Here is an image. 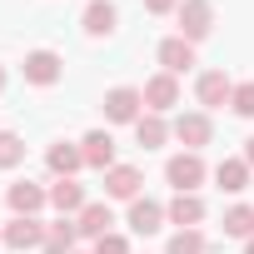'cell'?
<instances>
[{
  "instance_id": "1",
  "label": "cell",
  "mask_w": 254,
  "mask_h": 254,
  "mask_svg": "<svg viewBox=\"0 0 254 254\" xmlns=\"http://www.w3.org/2000/svg\"><path fill=\"white\" fill-rule=\"evenodd\" d=\"M165 180H170V190H175V194H199V185L209 180V165H204V155L180 150V155H170V160H165Z\"/></svg>"
},
{
  "instance_id": "2",
  "label": "cell",
  "mask_w": 254,
  "mask_h": 254,
  "mask_svg": "<svg viewBox=\"0 0 254 254\" xmlns=\"http://www.w3.org/2000/svg\"><path fill=\"white\" fill-rule=\"evenodd\" d=\"M20 75H25V85H35V90H50V85H60V80H65V55H60V50H50V45H40V50H25V60H20Z\"/></svg>"
},
{
  "instance_id": "3",
  "label": "cell",
  "mask_w": 254,
  "mask_h": 254,
  "mask_svg": "<svg viewBox=\"0 0 254 254\" xmlns=\"http://www.w3.org/2000/svg\"><path fill=\"white\" fill-rule=\"evenodd\" d=\"M170 135L185 145V150H204V145H214V115L209 110H180L175 120H170Z\"/></svg>"
},
{
  "instance_id": "4",
  "label": "cell",
  "mask_w": 254,
  "mask_h": 254,
  "mask_svg": "<svg viewBox=\"0 0 254 254\" xmlns=\"http://www.w3.org/2000/svg\"><path fill=\"white\" fill-rule=\"evenodd\" d=\"M100 110H105V125H135L145 115V90L140 85H115V90H105Z\"/></svg>"
},
{
  "instance_id": "5",
  "label": "cell",
  "mask_w": 254,
  "mask_h": 254,
  "mask_svg": "<svg viewBox=\"0 0 254 254\" xmlns=\"http://www.w3.org/2000/svg\"><path fill=\"white\" fill-rule=\"evenodd\" d=\"M175 20H180L175 35H185L190 45L209 40V35H214V0H185V5L175 10Z\"/></svg>"
},
{
  "instance_id": "6",
  "label": "cell",
  "mask_w": 254,
  "mask_h": 254,
  "mask_svg": "<svg viewBox=\"0 0 254 254\" xmlns=\"http://www.w3.org/2000/svg\"><path fill=\"white\" fill-rule=\"evenodd\" d=\"M0 244L15 249V254H30V249H45V219H25V214H10L0 224Z\"/></svg>"
},
{
  "instance_id": "7",
  "label": "cell",
  "mask_w": 254,
  "mask_h": 254,
  "mask_svg": "<svg viewBox=\"0 0 254 254\" xmlns=\"http://www.w3.org/2000/svg\"><path fill=\"white\" fill-rule=\"evenodd\" d=\"M140 90H145V110H150V115H170V110L185 100V90H180V75H170V70L150 75Z\"/></svg>"
},
{
  "instance_id": "8",
  "label": "cell",
  "mask_w": 254,
  "mask_h": 254,
  "mask_svg": "<svg viewBox=\"0 0 254 254\" xmlns=\"http://www.w3.org/2000/svg\"><path fill=\"white\" fill-rule=\"evenodd\" d=\"M229 95H234V80L224 70H199L194 75V105L199 110H219V105H229Z\"/></svg>"
},
{
  "instance_id": "9",
  "label": "cell",
  "mask_w": 254,
  "mask_h": 254,
  "mask_svg": "<svg viewBox=\"0 0 254 254\" xmlns=\"http://www.w3.org/2000/svg\"><path fill=\"white\" fill-rule=\"evenodd\" d=\"M5 204H10V214L40 219V209L50 204V190H45V185H35V180H15V185L5 190Z\"/></svg>"
},
{
  "instance_id": "10",
  "label": "cell",
  "mask_w": 254,
  "mask_h": 254,
  "mask_svg": "<svg viewBox=\"0 0 254 254\" xmlns=\"http://www.w3.org/2000/svg\"><path fill=\"white\" fill-rule=\"evenodd\" d=\"M75 229H80V239H105V234H115V209H110V199H90L80 214H75Z\"/></svg>"
},
{
  "instance_id": "11",
  "label": "cell",
  "mask_w": 254,
  "mask_h": 254,
  "mask_svg": "<svg viewBox=\"0 0 254 254\" xmlns=\"http://www.w3.org/2000/svg\"><path fill=\"white\" fill-rule=\"evenodd\" d=\"M140 190H145V170L140 165H115V170H105V199H140Z\"/></svg>"
},
{
  "instance_id": "12",
  "label": "cell",
  "mask_w": 254,
  "mask_h": 254,
  "mask_svg": "<svg viewBox=\"0 0 254 254\" xmlns=\"http://www.w3.org/2000/svg\"><path fill=\"white\" fill-rule=\"evenodd\" d=\"M80 30H85L90 40H110V35L120 30V10H115V0H90L85 15H80Z\"/></svg>"
},
{
  "instance_id": "13",
  "label": "cell",
  "mask_w": 254,
  "mask_h": 254,
  "mask_svg": "<svg viewBox=\"0 0 254 254\" xmlns=\"http://www.w3.org/2000/svg\"><path fill=\"white\" fill-rule=\"evenodd\" d=\"M125 224H130L135 234H160L170 219H165V204H160V199L140 194V199H130V214H125Z\"/></svg>"
},
{
  "instance_id": "14",
  "label": "cell",
  "mask_w": 254,
  "mask_h": 254,
  "mask_svg": "<svg viewBox=\"0 0 254 254\" xmlns=\"http://www.w3.org/2000/svg\"><path fill=\"white\" fill-rule=\"evenodd\" d=\"M155 60H160V70L185 75V70H194V45H190L185 35H165V40L155 45Z\"/></svg>"
},
{
  "instance_id": "15",
  "label": "cell",
  "mask_w": 254,
  "mask_h": 254,
  "mask_svg": "<svg viewBox=\"0 0 254 254\" xmlns=\"http://www.w3.org/2000/svg\"><path fill=\"white\" fill-rule=\"evenodd\" d=\"M80 155H85V170H115L120 160H115V135L110 130H90L85 140H80Z\"/></svg>"
},
{
  "instance_id": "16",
  "label": "cell",
  "mask_w": 254,
  "mask_h": 254,
  "mask_svg": "<svg viewBox=\"0 0 254 254\" xmlns=\"http://www.w3.org/2000/svg\"><path fill=\"white\" fill-rule=\"evenodd\" d=\"M45 170L55 175V180H75L80 170H85V155H80V140L70 145V140H55L50 150H45Z\"/></svg>"
},
{
  "instance_id": "17",
  "label": "cell",
  "mask_w": 254,
  "mask_h": 254,
  "mask_svg": "<svg viewBox=\"0 0 254 254\" xmlns=\"http://www.w3.org/2000/svg\"><path fill=\"white\" fill-rule=\"evenodd\" d=\"M209 175H214V185H219L224 194H244V190H249V180H254V170L244 165V155H224Z\"/></svg>"
},
{
  "instance_id": "18",
  "label": "cell",
  "mask_w": 254,
  "mask_h": 254,
  "mask_svg": "<svg viewBox=\"0 0 254 254\" xmlns=\"http://www.w3.org/2000/svg\"><path fill=\"white\" fill-rule=\"evenodd\" d=\"M204 214H209V204H204L199 194H175V199L165 204V219H170L175 229H199Z\"/></svg>"
},
{
  "instance_id": "19",
  "label": "cell",
  "mask_w": 254,
  "mask_h": 254,
  "mask_svg": "<svg viewBox=\"0 0 254 254\" xmlns=\"http://www.w3.org/2000/svg\"><path fill=\"white\" fill-rule=\"evenodd\" d=\"M130 130H135V145H140V150H165V145L175 140V135H170V120H165V115H150V110L130 125Z\"/></svg>"
},
{
  "instance_id": "20",
  "label": "cell",
  "mask_w": 254,
  "mask_h": 254,
  "mask_svg": "<svg viewBox=\"0 0 254 254\" xmlns=\"http://www.w3.org/2000/svg\"><path fill=\"white\" fill-rule=\"evenodd\" d=\"M50 204H55L60 214H70V219H75V214L90 204V194H85V185H80V180H55V185H50Z\"/></svg>"
},
{
  "instance_id": "21",
  "label": "cell",
  "mask_w": 254,
  "mask_h": 254,
  "mask_svg": "<svg viewBox=\"0 0 254 254\" xmlns=\"http://www.w3.org/2000/svg\"><path fill=\"white\" fill-rule=\"evenodd\" d=\"M80 249V229L70 214H60L55 224H45V254H75Z\"/></svg>"
},
{
  "instance_id": "22",
  "label": "cell",
  "mask_w": 254,
  "mask_h": 254,
  "mask_svg": "<svg viewBox=\"0 0 254 254\" xmlns=\"http://www.w3.org/2000/svg\"><path fill=\"white\" fill-rule=\"evenodd\" d=\"M224 234H229V239H249V234H254V204H244V199L229 204V209H224Z\"/></svg>"
},
{
  "instance_id": "23",
  "label": "cell",
  "mask_w": 254,
  "mask_h": 254,
  "mask_svg": "<svg viewBox=\"0 0 254 254\" xmlns=\"http://www.w3.org/2000/svg\"><path fill=\"white\" fill-rule=\"evenodd\" d=\"M165 254H209V239H204V229H175Z\"/></svg>"
},
{
  "instance_id": "24",
  "label": "cell",
  "mask_w": 254,
  "mask_h": 254,
  "mask_svg": "<svg viewBox=\"0 0 254 254\" xmlns=\"http://www.w3.org/2000/svg\"><path fill=\"white\" fill-rule=\"evenodd\" d=\"M25 160V140L15 130H0V170H15Z\"/></svg>"
},
{
  "instance_id": "25",
  "label": "cell",
  "mask_w": 254,
  "mask_h": 254,
  "mask_svg": "<svg viewBox=\"0 0 254 254\" xmlns=\"http://www.w3.org/2000/svg\"><path fill=\"white\" fill-rule=\"evenodd\" d=\"M229 110L239 120H254V80H234V95H229Z\"/></svg>"
},
{
  "instance_id": "26",
  "label": "cell",
  "mask_w": 254,
  "mask_h": 254,
  "mask_svg": "<svg viewBox=\"0 0 254 254\" xmlns=\"http://www.w3.org/2000/svg\"><path fill=\"white\" fill-rule=\"evenodd\" d=\"M90 254H135V249H130V239H125V234L115 229V234L95 239V244H90Z\"/></svg>"
},
{
  "instance_id": "27",
  "label": "cell",
  "mask_w": 254,
  "mask_h": 254,
  "mask_svg": "<svg viewBox=\"0 0 254 254\" xmlns=\"http://www.w3.org/2000/svg\"><path fill=\"white\" fill-rule=\"evenodd\" d=\"M140 5H145L150 15H175V10L185 5V0H140Z\"/></svg>"
},
{
  "instance_id": "28",
  "label": "cell",
  "mask_w": 254,
  "mask_h": 254,
  "mask_svg": "<svg viewBox=\"0 0 254 254\" xmlns=\"http://www.w3.org/2000/svg\"><path fill=\"white\" fill-rule=\"evenodd\" d=\"M244 165H249V170H254V135H249V140H244Z\"/></svg>"
},
{
  "instance_id": "29",
  "label": "cell",
  "mask_w": 254,
  "mask_h": 254,
  "mask_svg": "<svg viewBox=\"0 0 254 254\" xmlns=\"http://www.w3.org/2000/svg\"><path fill=\"white\" fill-rule=\"evenodd\" d=\"M244 254H254V234H249V239H244Z\"/></svg>"
},
{
  "instance_id": "30",
  "label": "cell",
  "mask_w": 254,
  "mask_h": 254,
  "mask_svg": "<svg viewBox=\"0 0 254 254\" xmlns=\"http://www.w3.org/2000/svg\"><path fill=\"white\" fill-rule=\"evenodd\" d=\"M5 80H10V75H5V65H0V90H5Z\"/></svg>"
},
{
  "instance_id": "31",
  "label": "cell",
  "mask_w": 254,
  "mask_h": 254,
  "mask_svg": "<svg viewBox=\"0 0 254 254\" xmlns=\"http://www.w3.org/2000/svg\"><path fill=\"white\" fill-rule=\"evenodd\" d=\"M75 254H85V249H75Z\"/></svg>"
}]
</instances>
